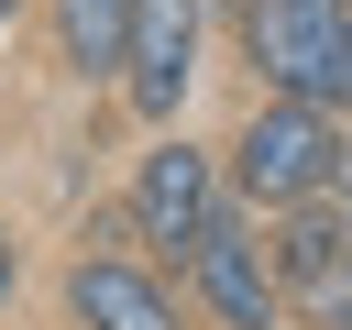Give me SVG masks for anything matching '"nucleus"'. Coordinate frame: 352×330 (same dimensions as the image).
Returning <instances> with one entry per match:
<instances>
[{
  "label": "nucleus",
  "instance_id": "obj_8",
  "mask_svg": "<svg viewBox=\"0 0 352 330\" xmlns=\"http://www.w3.org/2000/svg\"><path fill=\"white\" fill-rule=\"evenodd\" d=\"M55 11V66L66 77H121V33H132V0H44Z\"/></svg>",
  "mask_w": 352,
  "mask_h": 330
},
{
  "label": "nucleus",
  "instance_id": "obj_1",
  "mask_svg": "<svg viewBox=\"0 0 352 330\" xmlns=\"http://www.w3.org/2000/svg\"><path fill=\"white\" fill-rule=\"evenodd\" d=\"M55 308H66V330H198L176 264H154V253L132 242V209H121V198L77 220V242H66V264H55Z\"/></svg>",
  "mask_w": 352,
  "mask_h": 330
},
{
  "label": "nucleus",
  "instance_id": "obj_6",
  "mask_svg": "<svg viewBox=\"0 0 352 330\" xmlns=\"http://www.w3.org/2000/svg\"><path fill=\"white\" fill-rule=\"evenodd\" d=\"M264 264H275L286 330H352V242H341V209L330 198L275 209L264 220Z\"/></svg>",
  "mask_w": 352,
  "mask_h": 330
},
{
  "label": "nucleus",
  "instance_id": "obj_7",
  "mask_svg": "<svg viewBox=\"0 0 352 330\" xmlns=\"http://www.w3.org/2000/svg\"><path fill=\"white\" fill-rule=\"evenodd\" d=\"M198 33H209V0H132V33H121V110L176 132L187 88H198Z\"/></svg>",
  "mask_w": 352,
  "mask_h": 330
},
{
  "label": "nucleus",
  "instance_id": "obj_9",
  "mask_svg": "<svg viewBox=\"0 0 352 330\" xmlns=\"http://www.w3.org/2000/svg\"><path fill=\"white\" fill-rule=\"evenodd\" d=\"M11 308H22V231L0 220V319H11Z\"/></svg>",
  "mask_w": 352,
  "mask_h": 330
},
{
  "label": "nucleus",
  "instance_id": "obj_10",
  "mask_svg": "<svg viewBox=\"0 0 352 330\" xmlns=\"http://www.w3.org/2000/svg\"><path fill=\"white\" fill-rule=\"evenodd\" d=\"M330 209H341V242H352V154H341V176H330Z\"/></svg>",
  "mask_w": 352,
  "mask_h": 330
},
{
  "label": "nucleus",
  "instance_id": "obj_11",
  "mask_svg": "<svg viewBox=\"0 0 352 330\" xmlns=\"http://www.w3.org/2000/svg\"><path fill=\"white\" fill-rule=\"evenodd\" d=\"M341 121H352V11H341Z\"/></svg>",
  "mask_w": 352,
  "mask_h": 330
},
{
  "label": "nucleus",
  "instance_id": "obj_12",
  "mask_svg": "<svg viewBox=\"0 0 352 330\" xmlns=\"http://www.w3.org/2000/svg\"><path fill=\"white\" fill-rule=\"evenodd\" d=\"M22 11H33V0H0V22H22Z\"/></svg>",
  "mask_w": 352,
  "mask_h": 330
},
{
  "label": "nucleus",
  "instance_id": "obj_3",
  "mask_svg": "<svg viewBox=\"0 0 352 330\" xmlns=\"http://www.w3.org/2000/svg\"><path fill=\"white\" fill-rule=\"evenodd\" d=\"M341 11L352 0H231V55H242L253 99L341 110Z\"/></svg>",
  "mask_w": 352,
  "mask_h": 330
},
{
  "label": "nucleus",
  "instance_id": "obj_2",
  "mask_svg": "<svg viewBox=\"0 0 352 330\" xmlns=\"http://www.w3.org/2000/svg\"><path fill=\"white\" fill-rule=\"evenodd\" d=\"M341 154H352V121L341 110H319V99H253L231 121V143H220V176H231V198L253 220H275V209L330 198Z\"/></svg>",
  "mask_w": 352,
  "mask_h": 330
},
{
  "label": "nucleus",
  "instance_id": "obj_5",
  "mask_svg": "<svg viewBox=\"0 0 352 330\" xmlns=\"http://www.w3.org/2000/svg\"><path fill=\"white\" fill-rule=\"evenodd\" d=\"M176 286L209 330H286V297H275V264H264V220L231 198L187 253H176Z\"/></svg>",
  "mask_w": 352,
  "mask_h": 330
},
{
  "label": "nucleus",
  "instance_id": "obj_4",
  "mask_svg": "<svg viewBox=\"0 0 352 330\" xmlns=\"http://www.w3.org/2000/svg\"><path fill=\"white\" fill-rule=\"evenodd\" d=\"M121 209H132V242L154 253V264H176L220 209H231V176H220V154L209 143H187V132H154L143 154H132V187H121Z\"/></svg>",
  "mask_w": 352,
  "mask_h": 330
}]
</instances>
